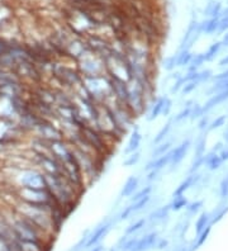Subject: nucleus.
Returning <instances> with one entry per match:
<instances>
[{"label":"nucleus","mask_w":228,"mask_h":251,"mask_svg":"<svg viewBox=\"0 0 228 251\" xmlns=\"http://www.w3.org/2000/svg\"><path fill=\"white\" fill-rule=\"evenodd\" d=\"M221 45H222V50L228 49V32H226V34H223L222 40H221Z\"/></svg>","instance_id":"49"},{"label":"nucleus","mask_w":228,"mask_h":251,"mask_svg":"<svg viewBox=\"0 0 228 251\" xmlns=\"http://www.w3.org/2000/svg\"><path fill=\"white\" fill-rule=\"evenodd\" d=\"M228 79V68H226L225 70L221 71L218 74H214L212 77V81H218V80H226Z\"/></svg>","instance_id":"45"},{"label":"nucleus","mask_w":228,"mask_h":251,"mask_svg":"<svg viewBox=\"0 0 228 251\" xmlns=\"http://www.w3.org/2000/svg\"><path fill=\"white\" fill-rule=\"evenodd\" d=\"M77 70L81 74L82 77H91V76H101L106 75L105 62L101 56L95 55L94 52H86L85 55L76 61Z\"/></svg>","instance_id":"1"},{"label":"nucleus","mask_w":228,"mask_h":251,"mask_svg":"<svg viewBox=\"0 0 228 251\" xmlns=\"http://www.w3.org/2000/svg\"><path fill=\"white\" fill-rule=\"evenodd\" d=\"M158 235L157 231H150V232L143 233L142 236H138L136 245L131 251H151L155 250L156 242H157Z\"/></svg>","instance_id":"5"},{"label":"nucleus","mask_w":228,"mask_h":251,"mask_svg":"<svg viewBox=\"0 0 228 251\" xmlns=\"http://www.w3.org/2000/svg\"><path fill=\"white\" fill-rule=\"evenodd\" d=\"M202 176L203 175L201 173H194V174H188L185 176V179H182L181 183L175 188V190L173 192V196L171 197H175V196H184L186 192H189L190 189L193 188L198 187L202 181Z\"/></svg>","instance_id":"6"},{"label":"nucleus","mask_w":228,"mask_h":251,"mask_svg":"<svg viewBox=\"0 0 228 251\" xmlns=\"http://www.w3.org/2000/svg\"><path fill=\"white\" fill-rule=\"evenodd\" d=\"M222 10V4L219 1H209V4H207L205 9H204V16L209 17V18H219Z\"/></svg>","instance_id":"22"},{"label":"nucleus","mask_w":228,"mask_h":251,"mask_svg":"<svg viewBox=\"0 0 228 251\" xmlns=\"http://www.w3.org/2000/svg\"><path fill=\"white\" fill-rule=\"evenodd\" d=\"M160 174L161 172H157V170H150L146 173V176H145V180L147 184H153L155 181H157L160 179Z\"/></svg>","instance_id":"39"},{"label":"nucleus","mask_w":228,"mask_h":251,"mask_svg":"<svg viewBox=\"0 0 228 251\" xmlns=\"http://www.w3.org/2000/svg\"><path fill=\"white\" fill-rule=\"evenodd\" d=\"M9 49H10L9 43L6 42L5 40H3V38L0 37V57L5 55V53L9 51Z\"/></svg>","instance_id":"44"},{"label":"nucleus","mask_w":228,"mask_h":251,"mask_svg":"<svg viewBox=\"0 0 228 251\" xmlns=\"http://www.w3.org/2000/svg\"><path fill=\"white\" fill-rule=\"evenodd\" d=\"M222 141L225 142L226 145H228V126H226L225 131L222 132Z\"/></svg>","instance_id":"50"},{"label":"nucleus","mask_w":228,"mask_h":251,"mask_svg":"<svg viewBox=\"0 0 228 251\" xmlns=\"http://www.w3.org/2000/svg\"><path fill=\"white\" fill-rule=\"evenodd\" d=\"M147 225V220L146 217L143 218H140V220L134 221L133 224H131L129 226L127 227L125 230V235H128V236H132V235H137V233L140 232V231H142L145 227H146Z\"/></svg>","instance_id":"25"},{"label":"nucleus","mask_w":228,"mask_h":251,"mask_svg":"<svg viewBox=\"0 0 228 251\" xmlns=\"http://www.w3.org/2000/svg\"><path fill=\"white\" fill-rule=\"evenodd\" d=\"M222 51V45H221V41H217V42H213L208 50L204 52L205 55V62H212L216 60V57L218 56V53Z\"/></svg>","instance_id":"26"},{"label":"nucleus","mask_w":228,"mask_h":251,"mask_svg":"<svg viewBox=\"0 0 228 251\" xmlns=\"http://www.w3.org/2000/svg\"><path fill=\"white\" fill-rule=\"evenodd\" d=\"M209 123H210V118L208 114H204L202 118L198 120V126L197 128L199 132H207L208 127H209Z\"/></svg>","instance_id":"37"},{"label":"nucleus","mask_w":228,"mask_h":251,"mask_svg":"<svg viewBox=\"0 0 228 251\" xmlns=\"http://www.w3.org/2000/svg\"><path fill=\"white\" fill-rule=\"evenodd\" d=\"M210 225V213L209 212H201V215L197 217L195 221V235H199L203 230H205Z\"/></svg>","instance_id":"20"},{"label":"nucleus","mask_w":228,"mask_h":251,"mask_svg":"<svg viewBox=\"0 0 228 251\" xmlns=\"http://www.w3.org/2000/svg\"><path fill=\"white\" fill-rule=\"evenodd\" d=\"M171 162V150L167 153L162 155L160 157H156V159H150V161L145 165V173L150 172V170H157V172H162L165 169H167L170 166Z\"/></svg>","instance_id":"9"},{"label":"nucleus","mask_w":228,"mask_h":251,"mask_svg":"<svg viewBox=\"0 0 228 251\" xmlns=\"http://www.w3.org/2000/svg\"><path fill=\"white\" fill-rule=\"evenodd\" d=\"M173 125H174L173 120L167 121V122L162 126L161 129L156 133V136L153 137V140H152V145L161 144V142H164L165 140H167V138H169V135H170L171 129H173Z\"/></svg>","instance_id":"18"},{"label":"nucleus","mask_w":228,"mask_h":251,"mask_svg":"<svg viewBox=\"0 0 228 251\" xmlns=\"http://www.w3.org/2000/svg\"><path fill=\"white\" fill-rule=\"evenodd\" d=\"M89 251H105V250H104V246L99 244V245L94 246V248L90 249V250H89Z\"/></svg>","instance_id":"51"},{"label":"nucleus","mask_w":228,"mask_h":251,"mask_svg":"<svg viewBox=\"0 0 228 251\" xmlns=\"http://www.w3.org/2000/svg\"><path fill=\"white\" fill-rule=\"evenodd\" d=\"M152 197L149 196V197H145V198L142 199H138V201H136V202H132L129 203V207H131L132 212H133V215H137V213H140V212L145 211V209L149 207L150 202H151Z\"/></svg>","instance_id":"27"},{"label":"nucleus","mask_w":228,"mask_h":251,"mask_svg":"<svg viewBox=\"0 0 228 251\" xmlns=\"http://www.w3.org/2000/svg\"><path fill=\"white\" fill-rule=\"evenodd\" d=\"M218 66L219 68H225V69L228 68V53L226 56H223V57L219 60Z\"/></svg>","instance_id":"48"},{"label":"nucleus","mask_w":228,"mask_h":251,"mask_svg":"<svg viewBox=\"0 0 228 251\" xmlns=\"http://www.w3.org/2000/svg\"><path fill=\"white\" fill-rule=\"evenodd\" d=\"M184 85H185V80H184V77H182V75H181L179 79L174 80L173 86L170 88L171 95H175V94H177V93L181 92L182 86H184Z\"/></svg>","instance_id":"38"},{"label":"nucleus","mask_w":228,"mask_h":251,"mask_svg":"<svg viewBox=\"0 0 228 251\" xmlns=\"http://www.w3.org/2000/svg\"><path fill=\"white\" fill-rule=\"evenodd\" d=\"M225 146H226L225 142H223V141H218V142H216V144L213 145L212 150H210V151H213V152H216V153H219V152H221V151H222V149Z\"/></svg>","instance_id":"46"},{"label":"nucleus","mask_w":228,"mask_h":251,"mask_svg":"<svg viewBox=\"0 0 228 251\" xmlns=\"http://www.w3.org/2000/svg\"><path fill=\"white\" fill-rule=\"evenodd\" d=\"M173 99L166 95V98H165V104H164V110H162V117H169L171 113V110H173Z\"/></svg>","instance_id":"41"},{"label":"nucleus","mask_w":228,"mask_h":251,"mask_svg":"<svg viewBox=\"0 0 228 251\" xmlns=\"http://www.w3.org/2000/svg\"><path fill=\"white\" fill-rule=\"evenodd\" d=\"M117 224H118V217L114 216V217H105L104 220H101L97 226L93 227V228L89 231L88 242H86V250H90V249H93L94 246L99 245L101 242V240L112 231V228L116 226Z\"/></svg>","instance_id":"3"},{"label":"nucleus","mask_w":228,"mask_h":251,"mask_svg":"<svg viewBox=\"0 0 228 251\" xmlns=\"http://www.w3.org/2000/svg\"><path fill=\"white\" fill-rule=\"evenodd\" d=\"M210 213V225L218 224L219 221H222L223 218L227 216L228 213V201H221L219 204L217 205L216 208L213 209Z\"/></svg>","instance_id":"15"},{"label":"nucleus","mask_w":228,"mask_h":251,"mask_svg":"<svg viewBox=\"0 0 228 251\" xmlns=\"http://www.w3.org/2000/svg\"><path fill=\"white\" fill-rule=\"evenodd\" d=\"M193 145V140L190 137L184 138L179 145L174 146L171 149V162H170V172H174L175 169L179 168V165L184 161V159L188 155L189 150Z\"/></svg>","instance_id":"4"},{"label":"nucleus","mask_w":228,"mask_h":251,"mask_svg":"<svg viewBox=\"0 0 228 251\" xmlns=\"http://www.w3.org/2000/svg\"><path fill=\"white\" fill-rule=\"evenodd\" d=\"M223 164L225 162L219 157L218 153L209 151V152L204 155V166L207 168L208 172H217V170L222 168Z\"/></svg>","instance_id":"14"},{"label":"nucleus","mask_w":228,"mask_h":251,"mask_svg":"<svg viewBox=\"0 0 228 251\" xmlns=\"http://www.w3.org/2000/svg\"><path fill=\"white\" fill-rule=\"evenodd\" d=\"M141 160V152L140 151H136L133 153H129V155H126V159L123 161V166L126 168H132V166L137 165Z\"/></svg>","instance_id":"33"},{"label":"nucleus","mask_w":228,"mask_h":251,"mask_svg":"<svg viewBox=\"0 0 228 251\" xmlns=\"http://www.w3.org/2000/svg\"><path fill=\"white\" fill-rule=\"evenodd\" d=\"M219 157L222 159L223 162H228V145H226L225 147L222 149V151L218 153Z\"/></svg>","instance_id":"47"},{"label":"nucleus","mask_w":228,"mask_h":251,"mask_svg":"<svg viewBox=\"0 0 228 251\" xmlns=\"http://www.w3.org/2000/svg\"><path fill=\"white\" fill-rule=\"evenodd\" d=\"M141 144H142V133L140 131V127L138 126L132 127L131 136H129L128 144L125 149V155H129V153H133L136 151H140Z\"/></svg>","instance_id":"12"},{"label":"nucleus","mask_w":228,"mask_h":251,"mask_svg":"<svg viewBox=\"0 0 228 251\" xmlns=\"http://www.w3.org/2000/svg\"><path fill=\"white\" fill-rule=\"evenodd\" d=\"M195 101L194 100H188L184 104V107L180 109V112L177 114H175L173 118L174 123H181V122H185L186 120H189V117H190V112H192V107L194 104Z\"/></svg>","instance_id":"21"},{"label":"nucleus","mask_w":228,"mask_h":251,"mask_svg":"<svg viewBox=\"0 0 228 251\" xmlns=\"http://www.w3.org/2000/svg\"><path fill=\"white\" fill-rule=\"evenodd\" d=\"M218 194L221 201H228V173L223 175V178L219 181Z\"/></svg>","instance_id":"32"},{"label":"nucleus","mask_w":228,"mask_h":251,"mask_svg":"<svg viewBox=\"0 0 228 251\" xmlns=\"http://www.w3.org/2000/svg\"><path fill=\"white\" fill-rule=\"evenodd\" d=\"M204 64H205V55H204V52L195 53L192 58V62L186 68V71H199Z\"/></svg>","instance_id":"28"},{"label":"nucleus","mask_w":228,"mask_h":251,"mask_svg":"<svg viewBox=\"0 0 228 251\" xmlns=\"http://www.w3.org/2000/svg\"><path fill=\"white\" fill-rule=\"evenodd\" d=\"M203 205H204V202L202 201V199H197V201L189 202L188 205H186V208H185L188 218H192L193 216L198 215V213H199V212L203 209Z\"/></svg>","instance_id":"29"},{"label":"nucleus","mask_w":228,"mask_h":251,"mask_svg":"<svg viewBox=\"0 0 228 251\" xmlns=\"http://www.w3.org/2000/svg\"><path fill=\"white\" fill-rule=\"evenodd\" d=\"M167 248H169V240L165 239V237H162V236H160L157 240V242H156L155 250L162 251V250H166Z\"/></svg>","instance_id":"42"},{"label":"nucleus","mask_w":228,"mask_h":251,"mask_svg":"<svg viewBox=\"0 0 228 251\" xmlns=\"http://www.w3.org/2000/svg\"><path fill=\"white\" fill-rule=\"evenodd\" d=\"M198 86H199V84H198L197 81H189V83H185V85L182 86V89L180 93H181V95L192 94V93L197 89Z\"/></svg>","instance_id":"40"},{"label":"nucleus","mask_w":228,"mask_h":251,"mask_svg":"<svg viewBox=\"0 0 228 251\" xmlns=\"http://www.w3.org/2000/svg\"><path fill=\"white\" fill-rule=\"evenodd\" d=\"M219 18H208L205 21L199 22V31L202 34H214L218 33Z\"/></svg>","instance_id":"16"},{"label":"nucleus","mask_w":228,"mask_h":251,"mask_svg":"<svg viewBox=\"0 0 228 251\" xmlns=\"http://www.w3.org/2000/svg\"><path fill=\"white\" fill-rule=\"evenodd\" d=\"M213 71L210 69H204V70H199V84H204V83H209L212 81L213 77Z\"/></svg>","instance_id":"36"},{"label":"nucleus","mask_w":228,"mask_h":251,"mask_svg":"<svg viewBox=\"0 0 228 251\" xmlns=\"http://www.w3.org/2000/svg\"><path fill=\"white\" fill-rule=\"evenodd\" d=\"M227 121H228V117L227 114H221V116L216 117L214 120L210 121L209 123V127H208L207 129V133H209V132H213L216 131V129H219L222 128V127H225L226 125H227Z\"/></svg>","instance_id":"31"},{"label":"nucleus","mask_w":228,"mask_h":251,"mask_svg":"<svg viewBox=\"0 0 228 251\" xmlns=\"http://www.w3.org/2000/svg\"><path fill=\"white\" fill-rule=\"evenodd\" d=\"M152 192H153V185H152V184H146L145 187H142L141 189L137 190L136 193L129 198V203L136 202V201H138V199H142L145 198V197L151 196Z\"/></svg>","instance_id":"30"},{"label":"nucleus","mask_w":228,"mask_h":251,"mask_svg":"<svg viewBox=\"0 0 228 251\" xmlns=\"http://www.w3.org/2000/svg\"><path fill=\"white\" fill-rule=\"evenodd\" d=\"M227 101H228V90H225V92L217 93V94L212 95V97H209V98L205 100L204 104H202L204 114H208L209 112H212L214 108L223 104V103H227Z\"/></svg>","instance_id":"11"},{"label":"nucleus","mask_w":228,"mask_h":251,"mask_svg":"<svg viewBox=\"0 0 228 251\" xmlns=\"http://www.w3.org/2000/svg\"><path fill=\"white\" fill-rule=\"evenodd\" d=\"M15 197L22 202L32 203V204L53 205L57 204L55 198L50 193L47 188L42 189H34V188H18L15 189ZM58 205V204H57Z\"/></svg>","instance_id":"2"},{"label":"nucleus","mask_w":228,"mask_h":251,"mask_svg":"<svg viewBox=\"0 0 228 251\" xmlns=\"http://www.w3.org/2000/svg\"><path fill=\"white\" fill-rule=\"evenodd\" d=\"M194 53L192 50H177V68H188L189 64L192 62Z\"/></svg>","instance_id":"19"},{"label":"nucleus","mask_w":228,"mask_h":251,"mask_svg":"<svg viewBox=\"0 0 228 251\" xmlns=\"http://www.w3.org/2000/svg\"><path fill=\"white\" fill-rule=\"evenodd\" d=\"M207 132H201L194 144V153H193L192 161H204L205 149H207Z\"/></svg>","instance_id":"13"},{"label":"nucleus","mask_w":228,"mask_h":251,"mask_svg":"<svg viewBox=\"0 0 228 251\" xmlns=\"http://www.w3.org/2000/svg\"><path fill=\"white\" fill-rule=\"evenodd\" d=\"M140 176H137V175H131V176H128L127 180L125 181L123 184V187L121 188V192H119V197L122 199L123 198H131L134 193H136L137 190L140 189Z\"/></svg>","instance_id":"10"},{"label":"nucleus","mask_w":228,"mask_h":251,"mask_svg":"<svg viewBox=\"0 0 228 251\" xmlns=\"http://www.w3.org/2000/svg\"><path fill=\"white\" fill-rule=\"evenodd\" d=\"M228 32V16L225 17H221L219 18V29H218V33H226Z\"/></svg>","instance_id":"43"},{"label":"nucleus","mask_w":228,"mask_h":251,"mask_svg":"<svg viewBox=\"0 0 228 251\" xmlns=\"http://www.w3.org/2000/svg\"><path fill=\"white\" fill-rule=\"evenodd\" d=\"M188 203H189L188 198H186L185 194H184V196L173 197V199H171V202L169 203V205H170L171 212H180L182 211V209L186 208Z\"/></svg>","instance_id":"23"},{"label":"nucleus","mask_w":228,"mask_h":251,"mask_svg":"<svg viewBox=\"0 0 228 251\" xmlns=\"http://www.w3.org/2000/svg\"><path fill=\"white\" fill-rule=\"evenodd\" d=\"M174 147V141L171 140H165L164 142L157 145H153L151 151V159H156V157H160L165 153H167Z\"/></svg>","instance_id":"17"},{"label":"nucleus","mask_w":228,"mask_h":251,"mask_svg":"<svg viewBox=\"0 0 228 251\" xmlns=\"http://www.w3.org/2000/svg\"><path fill=\"white\" fill-rule=\"evenodd\" d=\"M225 90H228V79L218 80V81H212L209 88L205 90V94L212 97V95L217 94V93L225 92Z\"/></svg>","instance_id":"24"},{"label":"nucleus","mask_w":228,"mask_h":251,"mask_svg":"<svg viewBox=\"0 0 228 251\" xmlns=\"http://www.w3.org/2000/svg\"><path fill=\"white\" fill-rule=\"evenodd\" d=\"M165 98L166 95H158V97H153L152 100L149 103V108H147V121L152 122V121H156L160 116H162V110H164V104H165Z\"/></svg>","instance_id":"7"},{"label":"nucleus","mask_w":228,"mask_h":251,"mask_svg":"<svg viewBox=\"0 0 228 251\" xmlns=\"http://www.w3.org/2000/svg\"><path fill=\"white\" fill-rule=\"evenodd\" d=\"M203 116H204V112H203V107H202V104L194 103L192 107V112H190V117H189V120L192 121V122H194V121H198Z\"/></svg>","instance_id":"35"},{"label":"nucleus","mask_w":228,"mask_h":251,"mask_svg":"<svg viewBox=\"0 0 228 251\" xmlns=\"http://www.w3.org/2000/svg\"><path fill=\"white\" fill-rule=\"evenodd\" d=\"M170 212L171 209L169 204L160 205V207H157V208L152 209V211L149 213V216L146 217L147 224H151V225L162 224V222H165V221L169 218Z\"/></svg>","instance_id":"8"},{"label":"nucleus","mask_w":228,"mask_h":251,"mask_svg":"<svg viewBox=\"0 0 228 251\" xmlns=\"http://www.w3.org/2000/svg\"><path fill=\"white\" fill-rule=\"evenodd\" d=\"M162 68H164L166 71H169V73H173V71L177 68V53H174V55L165 57L164 62H162Z\"/></svg>","instance_id":"34"}]
</instances>
